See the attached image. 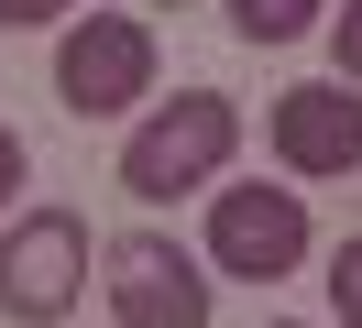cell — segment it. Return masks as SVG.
<instances>
[{
	"label": "cell",
	"instance_id": "obj_2",
	"mask_svg": "<svg viewBox=\"0 0 362 328\" xmlns=\"http://www.w3.org/2000/svg\"><path fill=\"white\" fill-rule=\"evenodd\" d=\"M77 296H88V219H77V208L11 219V230H0V317L55 328Z\"/></svg>",
	"mask_w": 362,
	"mask_h": 328
},
{
	"label": "cell",
	"instance_id": "obj_9",
	"mask_svg": "<svg viewBox=\"0 0 362 328\" xmlns=\"http://www.w3.org/2000/svg\"><path fill=\"white\" fill-rule=\"evenodd\" d=\"M329 55H340V77H351V87H362V0H351V11H340V22H329Z\"/></svg>",
	"mask_w": 362,
	"mask_h": 328
},
{
	"label": "cell",
	"instance_id": "obj_8",
	"mask_svg": "<svg viewBox=\"0 0 362 328\" xmlns=\"http://www.w3.org/2000/svg\"><path fill=\"white\" fill-rule=\"evenodd\" d=\"M329 306H340V328H362V241L329 252Z\"/></svg>",
	"mask_w": 362,
	"mask_h": 328
},
{
	"label": "cell",
	"instance_id": "obj_10",
	"mask_svg": "<svg viewBox=\"0 0 362 328\" xmlns=\"http://www.w3.org/2000/svg\"><path fill=\"white\" fill-rule=\"evenodd\" d=\"M55 11H77V0H0V22H11V33H33V22H55Z\"/></svg>",
	"mask_w": 362,
	"mask_h": 328
},
{
	"label": "cell",
	"instance_id": "obj_6",
	"mask_svg": "<svg viewBox=\"0 0 362 328\" xmlns=\"http://www.w3.org/2000/svg\"><path fill=\"white\" fill-rule=\"evenodd\" d=\"M274 164L286 175H351L362 164V99L351 77H308L274 99Z\"/></svg>",
	"mask_w": 362,
	"mask_h": 328
},
{
	"label": "cell",
	"instance_id": "obj_12",
	"mask_svg": "<svg viewBox=\"0 0 362 328\" xmlns=\"http://www.w3.org/2000/svg\"><path fill=\"white\" fill-rule=\"evenodd\" d=\"M154 11H187V0H154Z\"/></svg>",
	"mask_w": 362,
	"mask_h": 328
},
{
	"label": "cell",
	"instance_id": "obj_7",
	"mask_svg": "<svg viewBox=\"0 0 362 328\" xmlns=\"http://www.w3.org/2000/svg\"><path fill=\"white\" fill-rule=\"evenodd\" d=\"M318 11H329V0H230V33L242 44H296Z\"/></svg>",
	"mask_w": 362,
	"mask_h": 328
},
{
	"label": "cell",
	"instance_id": "obj_4",
	"mask_svg": "<svg viewBox=\"0 0 362 328\" xmlns=\"http://www.w3.org/2000/svg\"><path fill=\"white\" fill-rule=\"evenodd\" d=\"M296 262H308V208H296V186H220L209 197V274L286 284Z\"/></svg>",
	"mask_w": 362,
	"mask_h": 328
},
{
	"label": "cell",
	"instance_id": "obj_11",
	"mask_svg": "<svg viewBox=\"0 0 362 328\" xmlns=\"http://www.w3.org/2000/svg\"><path fill=\"white\" fill-rule=\"evenodd\" d=\"M23 186V131H0V197Z\"/></svg>",
	"mask_w": 362,
	"mask_h": 328
},
{
	"label": "cell",
	"instance_id": "obj_5",
	"mask_svg": "<svg viewBox=\"0 0 362 328\" xmlns=\"http://www.w3.org/2000/svg\"><path fill=\"white\" fill-rule=\"evenodd\" d=\"M55 99L77 121H121L132 99H154V33L132 11H88L66 33V55H55Z\"/></svg>",
	"mask_w": 362,
	"mask_h": 328
},
{
	"label": "cell",
	"instance_id": "obj_1",
	"mask_svg": "<svg viewBox=\"0 0 362 328\" xmlns=\"http://www.w3.org/2000/svg\"><path fill=\"white\" fill-rule=\"evenodd\" d=\"M230 153H242V109H230L220 87H176L154 121H132L121 186H132V197H187V186H209Z\"/></svg>",
	"mask_w": 362,
	"mask_h": 328
},
{
	"label": "cell",
	"instance_id": "obj_3",
	"mask_svg": "<svg viewBox=\"0 0 362 328\" xmlns=\"http://www.w3.org/2000/svg\"><path fill=\"white\" fill-rule=\"evenodd\" d=\"M99 284H110V317L121 328H209V262L176 252L165 230H121L110 252H99Z\"/></svg>",
	"mask_w": 362,
	"mask_h": 328
}]
</instances>
